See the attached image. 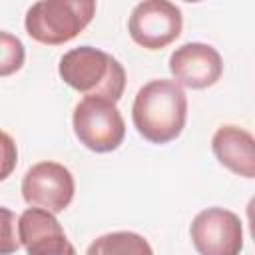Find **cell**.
<instances>
[{
	"instance_id": "6da1fadb",
	"label": "cell",
	"mask_w": 255,
	"mask_h": 255,
	"mask_svg": "<svg viewBox=\"0 0 255 255\" xmlns=\"http://www.w3.org/2000/svg\"><path fill=\"white\" fill-rule=\"evenodd\" d=\"M131 120L137 133L149 143H169L185 128L187 96L173 80H151L133 98Z\"/></svg>"
},
{
	"instance_id": "7a4b0ae2",
	"label": "cell",
	"mask_w": 255,
	"mask_h": 255,
	"mask_svg": "<svg viewBox=\"0 0 255 255\" xmlns=\"http://www.w3.org/2000/svg\"><path fill=\"white\" fill-rule=\"evenodd\" d=\"M58 74L84 98H104L118 104L126 90V70L108 52L94 46L68 50L58 64Z\"/></svg>"
},
{
	"instance_id": "3957f363",
	"label": "cell",
	"mask_w": 255,
	"mask_h": 255,
	"mask_svg": "<svg viewBox=\"0 0 255 255\" xmlns=\"http://www.w3.org/2000/svg\"><path fill=\"white\" fill-rule=\"evenodd\" d=\"M94 14V0H40L28 8L24 26L32 40L60 46L74 40L92 22Z\"/></svg>"
},
{
	"instance_id": "277c9868",
	"label": "cell",
	"mask_w": 255,
	"mask_h": 255,
	"mask_svg": "<svg viewBox=\"0 0 255 255\" xmlns=\"http://www.w3.org/2000/svg\"><path fill=\"white\" fill-rule=\"evenodd\" d=\"M74 133L80 143L96 153H108L122 145L126 122L116 104L104 98H84L72 114Z\"/></svg>"
},
{
	"instance_id": "5b68a950",
	"label": "cell",
	"mask_w": 255,
	"mask_h": 255,
	"mask_svg": "<svg viewBox=\"0 0 255 255\" xmlns=\"http://www.w3.org/2000/svg\"><path fill=\"white\" fill-rule=\"evenodd\" d=\"M183 28L181 10L167 0L139 2L128 20L131 40L145 50H161L179 38Z\"/></svg>"
},
{
	"instance_id": "8992f818",
	"label": "cell",
	"mask_w": 255,
	"mask_h": 255,
	"mask_svg": "<svg viewBox=\"0 0 255 255\" xmlns=\"http://www.w3.org/2000/svg\"><path fill=\"white\" fill-rule=\"evenodd\" d=\"M74 191V175L58 161H38L22 177L24 201L50 213H62L72 203Z\"/></svg>"
},
{
	"instance_id": "52a82bcc",
	"label": "cell",
	"mask_w": 255,
	"mask_h": 255,
	"mask_svg": "<svg viewBox=\"0 0 255 255\" xmlns=\"http://www.w3.org/2000/svg\"><path fill=\"white\" fill-rule=\"evenodd\" d=\"M199 255H239L243 249V225L237 213L223 207L199 211L189 227Z\"/></svg>"
},
{
	"instance_id": "ba28073f",
	"label": "cell",
	"mask_w": 255,
	"mask_h": 255,
	"mask_svg": "<svg viewBox=\"0 0 255 255\" xmlns=\"http://www.w3.org/2000/svg\"><path fill=\"white\" fill-rule=\"evenodd\" d=\"M169 72L173 82L179 86L203 90L217 84L223 74V60L213 46L203 42H187L171 52Z\"/></svg>"
},
{
	"instance_id": "9c48e42d",
	"label": "cell",
	"mask_w": 255,
	"mask_h": 255,
	"mask_svg": "<svg viewBox=\"0 0 255 255\" xmlns=\"http://www.w3.org/2000/svg\"><path fill=\"white\" fill-rule=\"evenodd\" d=\"M18 239L28 255H78L54 213L28 207L18 217Z\"/></svg>"
},
{
	"instance_id": "30bf717a",
	"label": "cell",
	"mask_w": 255,
	"mask_h": 255,
	"mask_svg": "<svg viewBox=\"0 0 255 255\" xmlns=\"http://www.w3.org/2000/svg\"><path fill=\"white\" fill-rule=\"evenodd\" d=\"M211 149L221 165L229 171L253 179L255 177V139L239 126H221L211 137Z\"/></svg>"
},
{
	"instance_id": "8fae6325",
	"label": "cell",
	"mask_w": 255,
	"mask_h": 255,
	"mask_svg": "<svg viewBox=\"0 0 255 255\" xmlns=\"http://www.w3.org/2000/svg\"><path fill=\"white\" fill-rule=\"evenodd\" d=\"M86 255H153L147 239L133 231H112L90 243Z\"/></svg>"
},
{
	"instance_id": "7c38bea8",
	"label": "cell",
	"mask_w": 255,
	"mask_h": 255,
	"mask_svg": "<svg viewBox=\"0 0 255 255\" xmlns=\"http://www.w3.org/2000/svg\"><path fill=\"white\" fill-rule=\"evenodd\" d=\"M26 60L24 44L18 36L0 30V78L16 74Z\"/></svg>"
},
{
	"instance_id": "4fadbf2b",
	"label": "cell",
	"mask_w": 255,
	"mask_h": 255,
	"mask_svg": "<svg viewBox=\"0 0 255 255\" xmlns=\"http://www.w3.org/2000/svg\"><path fill=\"white\" fill-rule=\"evenodd\" d=\"M20 247L18 217L8 207H0V255H14Z\"/></svg>"
},
{
	"instance_id": "5bb4252c",
	"label": "cell",
	"mask_w": 255,
	"mask_h": 255,
	"mask_svg": "<svg viewBox=\"0 0 255 255\" xmlns=\"http://www.w3.org/2000/svg\"><path fill=\"white\" fill-rule=\"evenodd\" d=\"M18 163V147L10 133L0 129V181L8 179Z\"/></svg>"
}]
</instances>
